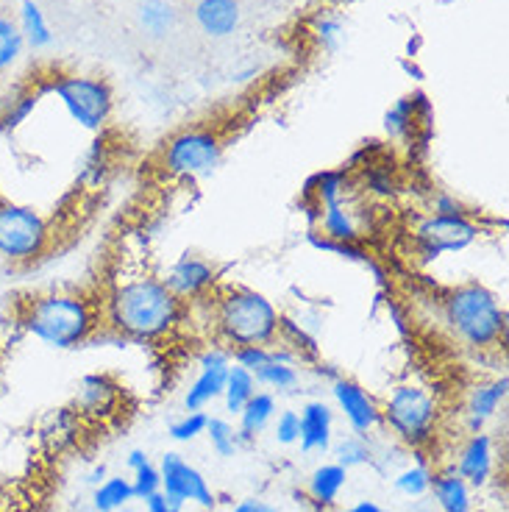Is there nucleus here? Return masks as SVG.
<instances>
[{"label": "nucleus", "instance_id": "f257e3e1", "mask_svg": "<svg viewBox=\"0 0 509 512\" xmlns=\"http://www.w3.org/2000/svg\"><path fill=\"white\" fill-rule=\"evenodd\" d=\"M184 301L151 273L115 279L101 301L103 326L123 340L153 343L176 332L184 318Z\"/></svg>", "mask_w": 509, "mask_h": 512}, {"label": "nucleus", "instance_id": "f03ea898", "mask_svg": "<svg viewBox=\"0 0 509 512\" xmlns=\"http://www.w3.org/2000/svg\"><path fill=\"white\" fill-rule=\"evenodd\" d=\"M20 323L34 340L56 351L87 346L103 329L101 304L76 290L31 295L20 309Z\"/></svg>", "mask_w": 509, "mask_h": 512}, {"label": "nucleus", "instance_id": "7ed1b4c3", "mask_svg": "<svg viewBox=\"0 0 509 512\" xmlns=\"http://www.w3.org/2000/svg\"><path fill=\"white\" fill-rule=\"evenodd\" d=\"M284 315L268 295L251 287L226 284L212 301V326L229 351L242 346H273L279 343Z\"/></svg>", "mask_w": 509, "mask_h": 512}, {"label": "nucleus", "instance_id": "20e7f679", "mask_svg": "<svg viewBox=\"0 0 509 512\" xmlns=\"http://www.w3.org/2000/svg\"><path fill=\"white\" fill-rule=\"evenodd\" d=\"M440 309L451 337L471 351H493L507 337V309L484 284L465 282L451 287Z\"/></svg>", "mask_w": 509, "mask_h": 512}, {"label": "nucleus", "instance_id": "39448f33", "mask_svg": "<svg viewBox=\"0 0 509 512\" xmlns=\"http://www.w3.org/2000/svg\"><path fill=\"white\" fill-rule=\"evenodd\" d=\"M382 426L409 448H426L437 435L440 404L423 384H395L382 404Z\"/></svg>", "mask_w": 509, "mask_h": 512}, {"label": "nucleus", "instance_id": "423d86ee", "mask_svg": "<svg viewBox=\"0 0 509 512\" xmlns=\"http://www.w3.org/2000/svg\"><path fill=\"white\" fill-rule=\"evenodd\" d=\"M51 245V220L34 206L0 198V259L6 265H34L51 251Z\"/></svg>", "mask_w": 509, "mask_h": 512}, {"label": "nucleus", "instance_id": "0eeeda50", "mask_svg": "<svg viewBox=\"0 0 509 512\" xmlns=\"http://www.w3.org/2000/svg\"><path fill=\"white\" fill-rule=\"evenodd\" d=\"M223 159V140L212 128H184L162 148V170L170 179L209 176Z\"/></svg>", "mask_w": 509, "mask_h": 512}, {"label": "nucleus", "instance_id": "6e6552de", "mask_svg": "<svg viewBox=\"0 0 509 512\" xmlns=\"http://www.w3.org/2000/svg\"><path fill=\"white\" fill-rule=\"evenodd\" d=\"M48 90L62 101L67 115L73 117V123L84 131H103L112 109H115V95L109 90V84L101 78L92 76H53Z\"/></svg>", "mask_w": 509, "mask_h": 512}, {"label": "nucleus", "instance_id": "1a4fd4ad", "mask_svg": "<svg viewBox=\"0 0 509 512\" xmlns=\"http://www.w3.org/2000/svg\"><path fill=\"white\" fill-rule=\"evenodd\" d=\"M312 184H315V190L309 195L318 206L315 229L331 240H340V243H359L362 229H359L357 209L348 201V179H345L343 170L318 173Z\"/></svg>", "mask_w": 509, "mask_h": 512}, {"label": "nucleus", "instance_id": "9d476101", "mask_svg": "<svg viewBox=\"0 0 509 512\" xmlns=\"http://www.w3.org/2000/svg\"><path fill=\"white\" fill-rule=\"evenodd\" d=\"M482 237V226L471 215H426L412 229V243L423 262L446 254H462Z\"/></svg>", "mask_w": 509, "mask_h": 512}, {"label": "nucleus", "instance_id": "9b49d317", "mask_svg": "<svg viewBox=\"0 0 509 512\" xmlns=\"http://www.w3.org/2000/svg\"><path fill=\"white\" fill-rule=\"evenodd\" d=\"M159 474H162V496L170 504H176V507L195 504L201 510H215L217 507L215 490L206 482V476L176 451H167L162 457Z\"/></svg>", "mask_w": 509, "mask_h": 512}, {"label": "nucleus", "instance_id": "f8f14e48", "mask_svg": "<svg viewBox=\"0 0 509 512\" xmlns=\"http://www.w3.org/2000/svg\"><path fill=\"white\" fill-rule=\"evenodd\" d=\"M331 398L354 435L370 437L376 429H382V407L359 382L337 376L331 382Z\"/></svg>", "mask_w": 509, "mask_h": 512}, {"label": "nucleus", "instance_id": "ddd939ff", "mask_svg": "<svg viewBox=\"0 0 509 512\" xmlns=\"http://www.w3.org/2000/svg\"><path fill=\"white\" fill-rule=\"evenodd\" d=\"M498 465L496 437L490 435L487 429L476 432V435L465 437V443L459 446L457 460L451 465V471L459 474L473 490H482L493 482Z\"/></svg>", "mask_w": 509, "mask_h": 512}, {"label": "nucleus", "instance_id": "4468645a", "mask_svg": "<svg viewBox=\"0 0 509 512\" xmlns=\"http://www.w3.org/2000/svg\"><path fill=\"white\" fill-rule=\"evenodd\" d=\"M198 365H201V373L190 384V390L184 393V407H187V412L206 410L209 404H215L217 398L223 396L226 373H229L231 365V351L229 348L209 346L198 357Z\"/></svg>", "mask_w": 509, "mask_h": 512}, {"label": "nucleus", "instance_id": "2eb2a0df", "mask_svg": "<svg viewBox=\"0 0 509 512\" xmlns=\"http://www.w3.org/2000/svg\"><path fill=\"white\" fill-rule=\"evenodd\" d=\"M165 284L181 301H206V295L217 287V270L204 256L184 254L167 270Z\"/></svg>", "mask_w": 509, "mask_h": 512}, {"label": "nucleus", "instance_id": "dca6fc26", "mask_svg": "<svg viewBox=\"0 0 509 512\" xmlns=\"http://www.w3.org/2000/svg\"><path fill=\"white\" fill-rule=\"evenodd\" d=\"M509 396V376L507 373H498L487 382L473 384L471 393L465 398V429L468 435H476V432H484L487 423L493 421L498 415V410L507 404Z\"/></svg>", "mask_w": 509, "mask_h": 512}, {"label": "nucleus", "instance_id": "f3484780", "mask_svg": "<svg viewBox=\"0 0 509 512\" xmlns=\"http://www.w3.org/2000/svg\"><path fill=\"white\" fill-rule=\"evenodd\" d=\"M301 432H298V443L304 454H326L331 451L334 443V410L326 401H306L301 412Z\"/></svg>", "mask_w": 509, "mask_h": 512}, {"label": "nucleus", "instance_id": "a211bd4d", "mask_svg": "<svg viewBox=\"0 0 509 512\" xmlns=\"http://www.w3.org/2000/svg\"><path fill=\"white\" fill-rule=\"evenodd\" d=\"M345 485H348V468H343L340 462H323L306 479V496L318 510H331L337 507Z\"/></svg>", "mask_w": 509, "mask_h": 512}, {"label": "nucleus", "instance_id": "6ab92c4d", "mask_svg": "<svg viewBox=\"0 0 509 512\" xmlns=\"http://www.w3.org/2000/svg\"><path fill=\"white\" fill-rule=\"evenodd\" d=\"M242 20L237 0H198L195 3V23L206 37L223 39L237 31Z\"/></svg>", "mask_w": 509, "mask_h": 512}, {"label": "nucleus", "instance_id": "aec40b11", "mask_svg": "<svg viewBox=\"0 0 509 512\" xmlns=\"http://www.w3.org/2000/svg\"><path fill=\"white\" fill-rule=\"evenodd\" d=\"M429 496L440 512H473V487L451 468L434 471Z\"/></svg>", "mask_w": 509, "mask_h": 512}, {"label": "nucleus", "instance_id": "412c9836", "mask_svg": "<svg viewBox=\"0 0 509 512\" xmlns=\"http://www.w3.org/2000/svg\"><path fill=\"white\" fill-rule=\"evenodd\" d=\"M276 412H279L276 396L268 393V390H256L254 396L248 398V404L240 410V415H237V421H240L237 432H240L242 443H254L256 437L273 423Z\"/></svg>", "mask_w": 509, "mask_h": 512}, {"label": "nucleus", "instance_id": "4be33fe9", "mask_svg": "<svg viewBox=\"0 0 509 512\" xmlns=\"http://www.w3.org/2000/svg\"><path fill=\"white\" fill-rule=\"evenodd\" d=\"M17 28L23 34V42H26L28 48H34V51H45V48L53 45V31L37 0H20Z\"/></svg>", "mask_w": 509, "mask_h": 512}, {"label": "nucleus", "instance_id": "5701e85b", "mask_svg": "<svg viewBox=\"0 0 509 512\" xmlns=\"http://www.w3.org/2000/svg\"><path fill=\"white\" fill-rule=\"evenodd\" d=\"M126 465L131 468V490H134V499H151L156 493H162V474H159V465H153L151 457L142 451V448H134L128 454Z\"/></svg>", "mask_w": 509, "mask_h": 512}, {"label": "nucleus", "instance_id": "b1692460", "mask_svg": "<svg viewBox=\"0 0 509 512\" xmlns=\"http://www.w3.org/2000/svg\"><path fill=\"white\" fill-rule=\"evenodd\" d=\"M256 390H259V384H256L254 373L240 368L237 362H231L229 373H226V387H223V396H220L226 401V412L237 418L242 407L248 404V398L254 396Z\"/></svg>", "mask_w": 509, "mask_h": 512}, {"label": "nucleus", "instance_id": "393cba45", "mask_svg": "<svg viewBox=\"0 0 509 512\" xmlns=\"http://www.w3.org/2000/svg\"><path fill=\"white\" fill-rule=\"evenodd\" d=\"M134 501L131 479L126 476H106L101 485H95L92 493V507L98 512H117Z\"/></svg>", "mask_w": 509, "mask_h": 512}, {"label": "nucleus", "instance_id": "a878e982", "mask_svg": "<svg viewBox=\"0 0 509 512\" xmlns=\"http://www.w3.org/2000/svg\"><path fill=\"white\" fill-rule=\"evenodd\" d=\"M418 457H420V451H418ZM432 476L434 471L429 468V462L420 457L418 462H409L407 468H401V471L395 474L393 485L395 490H398L401 496H407V499H423V496H429Z\"/></svg>", "mask_w": 509, "mask_h": 512}, {"label": "nucleus", "instance_id": "bb28decb", "mask_svg": "<svg viewBox=\"0 0 509 512\" xmlns=\"http://www.w3.org/2000/svg\"><path fill=\"white\" fill-rule=\"evenodd\" d=\"M137 20L145 34L151 37H165L176 26V9L167 0H142Z\"/></svg>", "mask_w": 509, "mask_h": 512}, {"label": "nucleus", "instance_id": "cd10ccee", "mask_svg": "<svg viewBox=\"0 0 509 512\" xmlns=\"http://www.w3.org/2000/svg\"><path fill=\"white\" fill-rule=\"evenodd\" d=\"M415 123H418V112H415V98H401L395 101L387 115H384V131L387 137L395 142H404L415 137Z\"/></svg>", "mask_w": 509, "mask_h": 512}, {"label": "nucleus", "instance_id": "c85d7f7f", "mask_svg": "<svg viewBox=\"0 0 509 512\" xmlns=\"http://www.w3.org/2000/svg\"><path fill=\"white\" fill-rule=\"evenodd\" d=\"M115 398V384L103 376H84L81 379V393H78V404L87 415H98L101 410H109Z\"/></svg>", "mask_w": 509, "mask_h": 512}, {"label": "nucleus", "instance_id": "c756f323", "mask_svg": "<svg viewBox=\"0 0 509 512\" xmlns=\"http://www.w3.org/2000/svg\"><path fill=\"white\" fill-rule=\"evenodd\" d=\"M256 384L270 387L273 393H293L301 384V373L295 368V362H268L254 373Z\"/></svg>", "mask_w": 509, "mask_h": 512}, {"label": "nucleus", "instance_id": "7c9ffc66", "mask_svg": "<svg viewBox=\"0 0 509 512\" xmlns=\"http://www.w3.org/2000/svg\"><path fill=\"white\" fill-rule=\"evenodd\" d=\"M334 448V462H340L343 468H359V465H373L376 460V451L370 448L368 437L359 435H345L343 440L331 443Z\"/></svg>", "mask_w": 509, "mask_h": 512}, {"label": "nucleus", "instance_id": "2f4dec72", "mask_svg": "<svg viewBox=\"0 0 509 512\" xmlns=\"http://www.w3.org/2000/svg\"><path fill=\"white\" fill-rule=\"evenodd\" d=\"M206 437H209V446H212V451H215L217 457H223V460L234 457L242 446L240 432H237V426H234L229 418H212V415H209V423H206Z\"/></svg>", "mask_w": 509, "mask_h": 512}, {"label": "nucleus", "instance_id": "473e14b6", "mask_svg": "<svg viewBox=\"0 0 509 512\" xmlns=\"http://www.w3.org/2000/svg\"><path fill=\"white\" fill-rule=\"evenodd\" d=\"M23 48H26V42H23L17 23L12 17H0V73L9 70L20 59Z\"/></svg>", "mask_w": 509, "mask_h": 512}, {"label": "nucleus", "instance_id": "72a5a7b5", "mask_svg": "<svg viewBox=\"0 0 509 512\" xmlns=\"http://www.w3.org/2000/svg\"><path fill=\"white\" fill-rule=\"evenodd\" d=\"M206 423H209V415L204 410L187 412V415H181L179 421L170 426V437L176 443H192V440L206 435Z\"/></svg>", "mask_w": 509, "mask_h": 512}, {"label": "nucleus", "instance_id": "f704fd0d", "mask_svg": "<svg viewBox=\"0 0 509 512\" xmlns=\"http://www.w3.org/2000/svg\"><path fill=\"white\" fill-rule=\"evenodd\" d=\"M39 103V92L28 90L23 92V95H17L9 106H6V112H3V117H0V123H3V128H9V131H14L17 126H23L26 123V117L37 109Z\"/></svg>", "mask_w": 509, "mask_h": 512}, {"label": "nucleus", "instance_id": "c9c22d12", "mask_svg": "<svg viewBox=\"0 0 509 512\" xmlns=\"http://www.w3.org/2000/svg\"><path fill=\"white\" fill-rule=\"evenodd\" d=\"M231 359L245 368V371L256 373L262 365L273 362V346H242L231 351Z\"/></svg>", "mask_w": 509, "mask_h": 512}, {"label": "nucleus", "instance_id": "e433bc0d", "mask_svg": "<svg viewBox=\"0 0 509 512\" xmlns=\"http://www.w3.org/2000/svg\"><path fill=\"white\" fill-rule=\"evenodd\" d=\"M298 432H301L298 412H276V418H273V435H276V443H279V446H295V443H298Z\"/></svg>", "mask_w": 509, "mask_h": 512}, {"label": "nucleus", "instance_id": "4c0bfd02", "mask_svg": "<svg viewBox=\"0 0 509 512\" xmlns=\"http://www.w3.org/2000/svg\"><path fill=\"white\" fill-rule=\"evenodd\" d=\"M432 215H471L462 201H457L454 195H448V192H437L432 198Z\"/></svg>", "mask_w": 509, "mask_h": 512}, {"label": "nucleus", "instance_id": "58836bf2", "mask_svg": "<svg viewBox=\"0 0 509 512\" xmlns=\"http://www.w3.org/2000/svg\"><path fill=\"white\" fill-rule=\"evenodd\" d=\"M340 34H343V26H340L337 20H320L318 23V39L323 42L326 51H334V48H337Z\"/></svg>", "mask_w": 509, "mask_h": 512}, {"label": "nucleus", "instance_id": "ea45409f", "mask_svg": "<svg viewBox=\"0 0 509 512\" xmlns=\"http://www.w3.org/2000/svg\"><path fill=\"white\" fill-rule=\"evenodd\" d=\"M231 512H279V507H273L270 501L262 499H242L234 504V510Z\"/></svg>", "mask_w": 509, "mask_h": 512}, {"label": "nucleus", "instance_id": "a19ab883", "mask_svg": "<svg viewBox=\"0 0 509 512\" xmlns=\"http://www.w3.org/2000/svg\"><path fill=\"white\" fill-rule=\"evenodd\" d=\"M145 512H184L176 504H170V501L162 496V493H156L151 499H145Z\"/></svg>", "mask_w": 509, "mask_h": 512}, {"label": "nucleus", "instance_id": "79ce46f5", "mask_svg": "<svg viewBox=\"0 0 509 512\" xmlns=\"http://www.w3.org/2000/svg\"><path fill=\"white\" fill-rule=\"evenodd\" d=\"M340 512H387L382 507V504H376V501H368V499H362L357 501V504H351V507H345V510Z\"/></svg>", "mask_w": 509, "mask_h": 512}, {"label": "nucleus", "instance_id": "37998d69", "mask_svg": "<svg viewBox=\"0 0 509 512\" xmlns=\"http://www.w3.org/2000/svg\"><path fill=\"white\" fill-rule=\"evenodd\" d=\"M103 479H106V468L101 465V468H95V471L90 474V482H92V485H101Z\"/></svg>", "mask_w": 509, "mask_h": 512}, {"label": "nucleus", "instance_id": "c03bdc74", "mask_svg": "<svg viewBox=\"0 0 509 512\" xmlns=\"http://www.w3.org/2000/svg\"><path fill=\"white\" fill-rule=\"evenodd\" d=\"M401 64H404V70H407L409 76H415V78H418V81H420V78H423V73H420L415 64H409V62H401Z\"/></svg>", "mask_w": 509, "mask_h": 512}]
</instances>
